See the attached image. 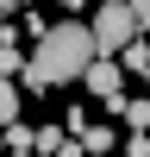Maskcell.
<instances>
[{
    "label": "cell",
    "instance_id": "obj_7",
    "mask_svg": "<svg viewBox=\"0 0 150 157\" xmlns=\"http://www.w3.org/2000/svg\"><path fill=\"white\" fill-rule=\"evenodd\" d=\"M12 120H19V82L0 75V126H12Z\"/></svg>",
    "mask_w": 150,
    "mask_h": 157
},
{
    "label": "cell",
    "instance_id": "obj_11",
    "mask_svg": "<svg viewBox=\"0 0 150 157\" xmlns=\"http://www.w3.org/2000/svg\"><path fill=\"white\" fill-rule=\"evenodd\" d=\"M19 6H25V0H0V19H6V13H19Z\"/></svg>",
    "mask_w": 150,
    "mask_h": 157
},
{
    "label": "cell",
    "instance_id": "obj_12",
    "mask_svg": "<svg viewBox=\"0 0 150 157\" xmlns=\"http://www.w3.org/2000/svg\"><path fill=\"white\" fill-rule=\"evenodd\" d=\"M0 38H6V19H0Z\"/></svg>",
    "mask_w": 150,
    "mask_h": 157
},
{
    "label": "cell",
    "instance_id": "obj_14",
    "mask_svg": "<svg viewBox=\"0 0 150 157\" xmlns=\"http://www.w3.org/2000/svg\"><path fill=\"white\" fill-rule=\"evenodd\" d=\"M0 157H6V145H0Z\"/></svg>",
    "mask_w": 150,
    "mask_h": 157
},
{
    "label": "cell",
    "instance_id": "obj_3",
    "mask_svg": "<svg viewBox=\"0 0 150 157\" xmlns=\"http://www.w3.org/2000/svg\"><path fill=\"white\" fill-rule=\"evenodd\" d=\"M81 82H88V94H94V101H112V94H125V69H119L112 57H94V63L81 69Z\"/></svg>",
    "mask_w": 150,
    "mask_h": 157
},
{
    "label": "cell",
    "instance_id": "obj_8",
    "mask_svg": "<svg viewBox=\"0 0 150 157\" xmlns=\"http://www.w3.org/2000/svg\"><path fill=\"white\" fill-rule=\"evenodd\" d=\"M125 13H131V32L150 38V0H125Z\"/></svg>",
    "mask_w": 150,
    "mask_h": 157
},
{
    "label": "cell",
    "instance_id": "obj_13",
    "mask_svg": "<svg viewBox=\"0 0 150 157\" xmlns=\"http://www.w3.org/2000/svg\"><path fill=\"white\" fill-rule=\"evenodd\" d=\"M144 82H150V69H144ZM144 101H150V94H144Z\"/></svg>",
    "mask_w": 150,
    "mask_h": 157
},
{
    "label": "cell",
    "instance_id": "obj_9",
    "mask_svg": "<svg viewBox=\"0 0 150 157\" xmlns=\"http://www.w3.org/2000/svg\"><path fill=\"white\" fill-rule=\"evenodd\" d=\"M19 82H25V94H44V88H50V82H44V75H38V69H31V63H25V69H19Z\"/></svg>",
    "mask_w": 150,
    "mask_h": 157
},
{
    "label": "cell",
    "instance_id": "obj_5",
    "mask_svg": "<svg viewBox=\"0 0 150 157\" xmlns=\"http://www.w3.org/2000/svg\"><path fill=\"white\" fill-rule=\"evenodd\" d=\"M112 63H119L125 75H144V69H150V50H144V38H131V44H125V50H119Z\"/></svg>",
    "mask_w": 150,
    "mask_h": 157
},
{
    "label": "cell",
    "instance_id": "obj_1",
    "mask_svg": "<svg viewBox=\"0 0 150 157\" xmlns=\"http://www.w3.org/2000/svg\"><path fill=\"white\" fill-rule=\"evenodd\" d=\"M88 63H94V38H88V25H75V19H69V25H50V32L38 38L31 69L56 88V82H81Z\"/></svg>",
    "mask_w": 150,
    "mask_h": 157
},
{
    "label": "cell",
    "instance_id": "obj_4",
    "mask_svg": "<svg viewBox=\"0 0 150 157\" xmlns=\"http://www.w3.org/2000/svg\"><path fill=\"white\" fill-rule=\"evenodd\" d=\"M69 138L81 145V157H106V151H112V126H94V120H88L81 132H69Z\"/></svg>",
    "mask_w": 150,
    "mask_h": 157
},
{
    "label": "cell",
    "instance_id": "obj_10",
    "mask_svg": "<svg viewBox=\"0 0 150 157\" xmlns=\"http://www.w3.org/2000/svg\"><path fill=\"white\" fill-rule=\"evenodd\" d=\"M125 157H150V132H131V138H125Z\"/></svg>",
    "mask_w": 150,
    "mask_h": 157
},
{
    "label": "cell",
    "instance_id": "obj_2",
    "mask_svg": "<svg viewBox=\"0 0 150 157\" xmlns=\"http://www.w3.org/2000/svg\"><path fill=\"white\" fill-rule=\"evenodd\" d=\"M88 38H94V57H119L125 44H131V13H125V0H106V6H94V19H88Z\"/></svg>",
    "mask_w": 150,
    "mask_h": 157
},
{
    "label": "cell",
    "instance_id": "obj_6",
    "mask_svg": "<svg viewBox=\"0 0 150 157\" xmlns=\"http://www.w3.org/2000/svg\"><path fill=\"white\" fill-rule=\"evenodd\" d=\"M0 145H6V157H25V151H31V126H25V120L0 126Z\"/></svg>",
    "mask_w": 150,
    "mask_h": 157
}]
</instances>
